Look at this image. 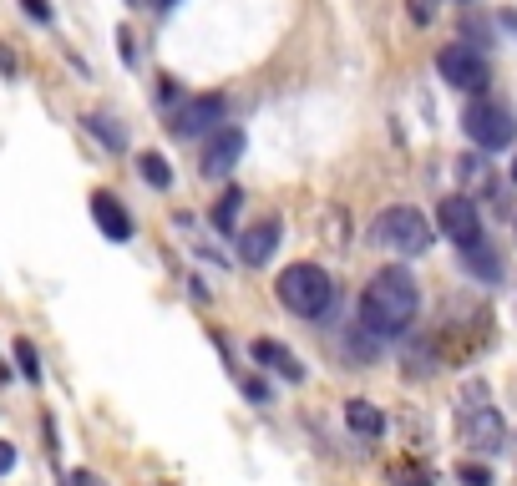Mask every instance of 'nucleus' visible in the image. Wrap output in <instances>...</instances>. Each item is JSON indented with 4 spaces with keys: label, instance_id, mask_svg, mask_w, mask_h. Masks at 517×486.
I'll list each match as a JSON object with an SVG mask.
<instances>
[{
    "label": "nucleus",
    "instance_id": "1",
    "mask_svg": "<svg viewBox=\"0 0 517 486\" xmlns=\"http://www.w3.org/2000/svg\"><path fill=\"white\" fill-rule=\"evenodd\" d=\"M416 309H421V289H416V279L406 274V269H381L371 284H365V294H360V324L371 335H381V340H396V335H406L411 330V319H416Z\"/></svg>",
    "mask_w": 517,
    "mask_h": 486
},
{
    "label": "nucleus",
    "instance_id": "2",
    "mask_svg": "<svg viewBox=\"0 0 517 486\" xmlns=\"http://www.w3.org/2000/svg\"><path fill=\"white\" fill-rule=\"evenodd\" d=\"M457 431L482 456H497L507 446V426H502V416H497V405H492L482 380H467L462 395H457Z\"/></svg>",
    "mask_w": 517,
    "mask_h": 486
},
{
    "label": "nucleus",
    "instance_id": "3",
    "mask_svg": "<svg viewBox=\"0 0 517 486\" xmlns=\"http://www.w3.org/2000/svg\"><path fill=\"white\" fill-rule=\"evenodd\" d=\"M274 289H279L284 309H294L300 319H320V314H330V304H335V279H330L320 264H289Z\"/></svg>",
    "mask_w": 517,
    "mask_h": 486
},
{
    "label": "nucleus",
    "instance_id": "4",
    "mask_svg": "<svg viewBox=\"0 0 517 486\" xmlns=\"http://www.w3.org/2000/svg\"><path fill=\"white\" fill-rule=\"evenodd\" d=\"M371 243L386 249V254H396V259H421L431 249V228H426V218L416 208H386L371 223Z\"/></svg>",
    "mask_w": 517,
    "mask_h": 486
},
{
    "label": "nucleus",
    "instance_id": "5",
    "mask_svg": "<svg viewBox=\"0 0 517 486\" xmlns=\"http://www.w3.org/2000/svg\"><path fill=\"white\" fill-rule=\"evenodd\" d=\"M462 127H467V137H472L477 147H487V152L512 147V137H517V117H512L502 102H477Z\"/></svg>",
    "mask_w": 517,
    "mask_h": 486
},
{
    "label": "nucleus",
    "instance_id": "6",
    "mask_svg": "<svg viewBox=\"0 0 517 486\" xmlns=\"http://www.w3.org/2000/svg\"><path fill=\"white\" fill-rule=\"evenodd\" d=\"M436 223H441V233H447L457 249H472V243H482V213H477V203L462 198V193H452V198L436 203Z\"/></svg>",
    "mask_w": 517,
    "mask_h": 486
},
{
    "label": "nucleus",
    "instance_id": "7",
    "mask_svg": "<svg viewBox=\"0 0 517 486\" xmlns=\"http://www.w3.org/2000/svg\"><path fill=\"white\" fill-rule=\"evenodd\" d=\"M436 71L447 76L457 92H482L487 87V66H482V56L472 46H441L436 51Z\"/></svg>",
    "mask_w": 517,
    "mask_h": 486
},
{
    "label": "nucleus",
    "instance_id": "8",
    "mask_svg": "<svg viewBox=\"0 0 517 486\" xmlns=\"http://www.w3.org/2000/svg\"><path fill=\"white\" fill-rule=\"evenodd\" d=\"M224 122H229V102L218 97V92H208V97H193V102L178 112L173 127H178L183 137H213Z\"/></svg>",
    "mask_w": 517,
    "mask_h": 486
},
{
    "label": "nucleus",
    "instance_id": "9",
    "mask_svg": "<svg viewBox=\"0 0 517 486\" xmlns=\"http://www.w3.org/2000/svg\"><path fill=\"white\" fill-rule=\"evenodd\" d=\"M244 157V127H218L208 142H203V178H224L234 173V162Z\"/></svg>",
    "mask_w": 517,
    "mask_h": 486
},
{
    "label": "nucleus",
    "instance_id": "10",
    "mask_svg": "<svg viewBox=\"0 0 517 486\" xmlns=\"http://www.w3.org/2000/svg\"><path fill=\"white\" fill-rule=\"evenodd\" d=\"M274 249H279V218H259L254 228L239 233V259L249 269H264L274 259Z\"/></svg>",
    "mask_w": 517,
    "mask_h": 486
},
{
    "label": "nucleus",
    "instance_id": "11",
    "mask_svg": "<svg viewBox=\"0 0 517 486\" xmlns=\"http://www.w3.org/2000/svg\"><path fill=\"white\" fill-rule=\"evenodd\" d=\"M92 218H97V228H102L112 243H127V238H132V218H127V208H122L107 188L92 193Z\"/></svg>",
    "mask_w": 517,
    "mask_h": 486
},
{
    "label": "nucleus",
    "instance_id": "12",
    "mask_svg": "<svg viewBox=\"0 0 517 486\" xmlns=\"http://www.w3.org/2000/svg\"><path fill=\"white\" fill-rule=\"evenodd\" d=\"M249 355H254L259 365H269V370H279V375H284L289 385H300V380H305V365H300V360H294V350H284L279 340H254V345H249Z\"/></svg>",
    "mask_w": 517,
    "mask_h": 486
},
{
    "label": "nucleus",
    "instance_id": "13",
    "mask_svg": "<svg viewBox=\"0 0 517 486\" xmlns=\"http://www.w3.org/2000/svg\"><path fill=\"white\" fill-rule=\"evenodd\" d=\"M345 426L365 441H381L386 436V416H381V405L376 400H345Z\"/></svg>",
    "mask_w": 517,
    "mask_h": 486
},
{
    "label": "nucleus",
    "instance_id": "14",
    "mask_svg": "<svg viewBox=\"0 0 517 486\" xmlns=\"http://www.w3.org/2000/svg\"><path fill=\"white\" fill-rule=\"evenodd\" d=\"M239 213H244V193H239V188H224V193H218V203H213V228H218V233H234Z\"/></svg>",
    "mask_w": 517,
    "mask_h": 486
},
{
    "label": "nucleus",
    "instance_id": "15",
    "mask_svg": "<svg viewBox=\"0 0 517 486\" xmlns=\"http://www.w3.org/2000/svg\"><path fill=\"white\" fill-rule=\"evenodd\" d=\"M137 173H142L147 188H173V168H168L163 152H142V157H137Z\"/></svg>",
    "mask_w": 517,
    "mask_h": 486
},
{
    "label": "nucleus",
    "instance_id": "16",
    "mask_svg": "<svg viewBox=\"0 0 517 486\" xmlns=\"http://www.w3.org/2000/svg\"><path fill=\"white\" fill-rule=\"evenodd\" d=\"M462 259H467V269H472V274H482L487 284H492V279L502 274L497 254H487V238H482V243H472V249H462Z\"/></svg>",
    "mask_w": 517,
    "mask_h": 486
},
{
    "label": "nucleus",
    "instance_id": "17",
    "mask_svg": "<svg viewBox=\"0 0 517 486\" xmlns=\"http://www.w3.org/2000/svg\"><path fill=\"white\" fill-rule=\"evenodd\" d=\"M87 127H92V132H97V137H102L112 152H122V147H127V132H122L112 117H87Z\"/></svg>",
    "mask_w": 517,
    "mask_h": 486
},
{
    "label": "nucleus",
    "instance_id": "18",
    "mask_svg": "<svg viewBox=\"0 0 517 486\" xmlns=\"http://www.w3.org/2000/svg\"><path fill=\"white\" fill-rule=\"evenodd\" d=\"M16 365H21V375L36 385L41 380V360H36V345L31 340H16Z\"/></svg>",
    "mask_w": 517,
    "mask_h": 486
},
{
    "label": "nucleus",
    "instance_id": "19",
    "mask_svg": "<svg viewBox=\"0 0 517 486\" xmlns=\"http://www.w3.org/2000/svg\"><path fill=\"white\" fill-rule=\"evenodd\" d=\"M457 481H462V486H492V471L477 466V461H462V466H457Z\"/></svg>",
    "mask_w": 517,
    "mask_h": 486
},
{
    "label": "nucleus",
    "instance_id": "20",
    "mask_svg": "<svg viewBox=\"0 0 517 486\" xmlns=\"http://www.w3.org/2000/svg\"><path fill=\"white\" fill-rule=\"evenodd\" d=\"M66 486H107V481H102L97 471H87V466H77V471H71V481H66Z\"/></svg>",
    "mask_w": 517,
    "mask_h": 486
},
{
    "label": "nucleus",
    "instance_id": "21",
    "mask_svg": "<svg viewBox=\"0 0 517 486\" xmlns=\"http://www.w3.org/2000/svg\"><path fill=\"white\" fill-rule=\"evenodd\" d=\"M21 6H26V16H36V21H51V6H46V0H21Z\"/></svg>",
    "mask_w": 517,
    "mask_h": 486
},
{
    "label": "nucleus",
    "instance_id": "22",
    "mask_svg": "<svg viewBox=\"0 0 517 486\" xmlns=\"http://www.w3.org/2000/svg\"><path fill=\"white\" fill-rule=\"evenodd\" d=\"M411 21H416V26L431 21V0H411Z\"/></svg>",
    "mask_w": 517,
    "mask_h": 486
},
{
    "label": "nucleus",
    "instance_id": "23",
    "mask_svg": "<svg viewBox=\"0 0 517 486\" xmlns=\"http://www.w3.org/2000/svg\"><path fill=\"white\" fill-rule=\"evenodd\" d=\"M11 466H16V446H11V441H0V476H6Z\"/></svg>",
    "mask_w": 517,
    "mask_h": 486
},
{
    "label": "nucleus",
    "instance_id": "24",
    "mask_svg": "<svg viewBox=\"0 0 517 486\" xmlns=\"http://www.w3.org/2000/svg\"><path fill=\"white\" fill-rule=\"evenodd\" d=\"M153 6H163V11H168V6H178V0H153Z\"/></svg>",
    "mask_w": 517,
    "mask_h": 486
},
{
    "label": "nucleus",
    "instance_id": "25",
    "mask_svg": "<svg viewBox=\"0 0 517 486\" xmlns=\"http://www.w3.org/2000/svg\"><path fill=\"white\" fill-rule=\"evenodd\" d=\"M512 183H517V162H512Z\"/></svg>",
    "mask_w": 517,
    "mask_h": 486
}]
</instances>
